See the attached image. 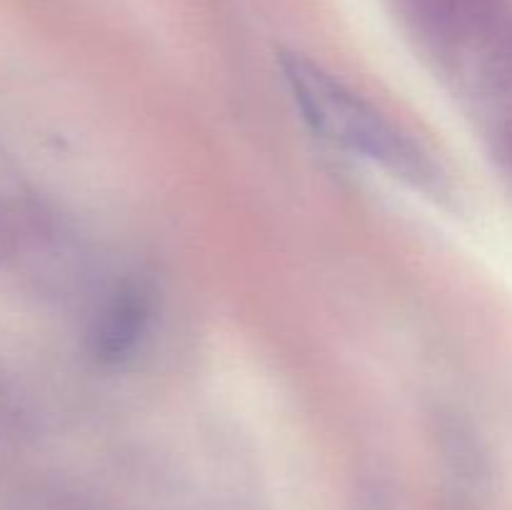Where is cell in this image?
Wrapping results in <instances>:
<instances>
[{
    "mask_svg": "<svg viewBox=\"0 0 512 510\" xmlns=\"http://www.w3.org/2000/svg\"><path fill=\"white\" fill-rule=\"evenodd\" d=\"M153 315V300L143 285L133 280L110 283L95 308L90 340L100 358L118 360L133 353Z\"/></svg>",
    "mask_w": 512,
    "mask_h": 510,
    "instance_id": "3",
    "label": "cell"
},
{
    "mask_svg": "<svg viewBox=\"0 0 512 510\" xmlns=\"http://www.w3.org/2000/svg\"><path fill=\"white\" fill-rule=\"evenodd\" d=\"M500 0H400L405 23L438 53H465L498 20Z\"/></svg>",
    "mask_w": 512,
    "mask_h": 510,
    "instance_id": "2",
    "label": "cell"
},
{
    "mask_svg": "<svg viewBox=\"0 0 512 510\" xmlns=\"http://www.w3.org/2000/svg\"><path fill=\"white\" fill-rule=\"evenodd\" d=\"M493 153L503 175L512 183V110H508L498 120V128H495L493 138Z\"/></svg>",
    "mask_w": 512,
    "mask_h": 510,
    "instance_id": "5",
    "label": "cell"
},
{
    "mask_svg": "<svg viewBox=\"0 0 512 510\" xmlns=\"http://www.w3.org/2000/svg\"><path fill=\"white\" fill-rule=\"evenodd\" d=\"M283 73L305 120L323 138L370 160L413 190L443 193L445 178L433 153L373 100L300 53H285Z\"/></svg>",
    "mask_w": 512,
    "mask_h": 510,
    "instance_id": "1",
    "label": "cell"
},
{
    "mask_svg": "<svg viewBox=\"0 0 512 510\" xmlns=\"http://www.w3.org/2000/svg\"><path fill=\"white\" fill-rule=\"evenodd\" d=\"M473 53L468 70V90L488 105H498L503 115L512 110V23H498Z\"/></svg>",
    "mask_w": 512,
    "mask_h": 510,
    "instance_id": "4",
    "label": "cell"
}]
</instances>
